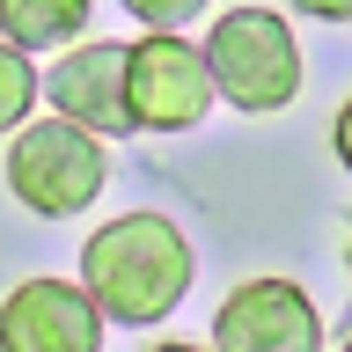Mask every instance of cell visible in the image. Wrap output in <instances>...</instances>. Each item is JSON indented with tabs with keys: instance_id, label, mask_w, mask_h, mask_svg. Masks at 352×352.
Here are the masks:
<instances>
[{
	"instance_id": "cell-1",
	"label": "cell",
	"mask_w": 352,
	"mask_h": 352,
	"mask_svg": "<svg viewBox=\"0 0 352 352\" xmlns=\"http://www.w3.org/2000/svg\"><path fill=\"white\" fill-rule=\"evenodd\" d=\"M81 286L103 308V323L147 330L191 294V235L169 213H118L81 242Z\"/></svg>"
},
{
	"instance_id": "cell-2",
	"label": "cell",
	"mask_w": 352,
	"mask_h": 352,
	"mask_svg": "<svg viewBox=\"0 0 352 352\" xmlns=\"http://www.w3.org/2000/svg\"><path fill=\"white\" fill-rule=\"evenodd\" d=\"M0 176H8L15 206H30L37 220H74V213H88V206L103 198L110 154H103L96 132H81L74 118L52 110V118H37V125H15Z\"/></svg>"
},
{
	"instance_id": "cell-3",
	"label": "cell",
	"mask_w": 352,
	"mask_h": 352,
	"mask_svg": "<svg viewBox=\"0 0 352 352\" xmlns=\"http://www.w3.org/2000/svg\"><path fill=\"white\" fill-rule=\"evenodd\" d=\"M198 52L213 66V88L250 118H272L301 96V37L279 8H228Z\"/></svg>"
},
{
	"instance_id": "cell-4",
	"label": "cell",
	"mask_w": 352,
	"mask_h": 352,
	"mask_svg": "<svg viewBox=\"0 0 352 352\" xmlns=\"http://www.w3.org/2000/svg\"><path fill=\"white\" fill-rule=\"evenodd\" d=\"M220 103L213 66L184 30H147L125 44V110L132 132H191Z\"/></svg>"
},
{
	"instance_id": "cell-5",
	"label": "cell",
	"mask_w": 352,
	"mask_h": 352,
	"mask_svg": "<svg viewBox=\"0 0 352 352\" xmlns=\"http://www.w3.org/2000/svg\"><path fill=\"white\" fill-rule=\"evenodd\" d=\"M323 308L294 279H242L213 308V352H316Z\"/></svg>"
},
{
	"instance_id": "cell-6",
	"label": "cell",
	"mask_w": 352,
	"mask_h": 352,
	"mask_svg": "<svg viewBox=\"0 0 352 352\" xmlns=\"http://www.w3.org/2000/svg\"><path fill=\"white\" fill-rule=\"evenodd\" d=\"M0 352H103V308L81 279H22L0 301Z\"/></svg>"
},
{
	"instance_id": "cell-7",
	"label": "cell",
	"mask_w": 352,
	"mask_h": 352,
	"mask_svg": "<svg viewBox=\"0 0 352 352\" xmlns=\"http://www.w3.org/2000/svg\"><path fill=\"white\" fill-rule=\"evenodd\" d=\"M44 96L59 118H74L96 140H125L132 110H125V44H74L59 52V66L44 74Z\"/></svg>"
},
{
	"instance_id": "cell-8",
	"label": "cell",
	"mask_w": 352,
	"mask_h": 352,
	"mask_svg": "<svg viewBox=\"0 0 352 352\" xmlns=\"http://www.w3.org/2000/svg\"><path fill=\"white\" fill-rule=\"evenodd\" d=\"M96 0H0V37L15 52H59V44H81Z\"/></svg>"
},
{
	"instance_id": "cell-9",
	"label": "cell",
	"mask_w": 352,
	"mask_h": 352,
	"mask_svg": "<svg viewBox=\"0 0 352 352\" xmlns=\"http://www.w3.org/2000/svg\"><path fill=\"white\" fill-rule=\"evenodd\" d=\"M37 96H44V81H37V66H30V52H15V44L0 37V132L30 125Z\"/></svg>"
},
{
	"instance_id": "cell-10",
	"label": "cell",
	"mask_w": 352,
	"mask_h": 352,
	"mask_svg": "<svg viewBox=\"0 0 352 352\" xmlns=\"http://www.w3.org/2000/svg\"><path fill=\"white\" fill-rule=\"evenodd\" d=\"M125 15H140L147 30H184V22H198L213 0H118Z\"/></svg>"
},
{
	"instance_id": "cell-11",
	"label": "cell",
	"mask_w": 352,
	"mask_h": 352,
	"mask_svg": "<svg viewBox=\"0 0 352 352\" xmlns=\"http://www.w3.org/2000/svg\"><path fill=\"white\" fill-rule=\"evenodd\" d=\"M330 147H338V162H345V176H352V96L338 103V125H330Z\"/></svg>"
},
{
	"instance_id": "cell-12",
	"label": "cell",
	"mask_w": 352,
	"mask_h": 352,
	"mask_svg": "<svg viewBox=\"0 0 352 352\" xmlns=\"http://www.w3.org/2000/svg\"><path fill=\"white\" fill-rule=\"evenodd\" d=\"M301 15H316V22H352V0H294Z\"/></svg>"
},
{
	"instance_id": "cell-13",
	"label": "cell",
	"mask_w": 352,
	"mask_h": 352,
	"mask_svg": "<svg viewBox=\"0 0 352 352\" xmlns=\"http://www.w3.org/2000/svg\"><path fill=\"white\" fill-rule=\"evenodd\" d=\"M154 352H206V345H184V338H176V345H154Z\"/></svg>"
},
{
	"instance_id": "cell-14",
	"label": "cell",
	"mask_w": 352,
	"mask_h": 352,
	"mask_svg": "<svg viewBox=\"0 0 352 352\" xmlns=\"http://www.w3.org/2000/svg\"><path fill=\"white\" fill-rule=\"evenodd\" d=\"M345 272H352V220H345Z\"/></svg>"
},
{
	"instance_id": "cell-15",
	"label": "cell",
	"mask_w": 352,
	"mask_h": 352,
	"mask_svg": "<svg viewBox=\"0 0 352 352\" xmlns=\"http://www.w3.org/2000/svg\"><path fill=\"white\" fill-rule=\"evenodd\" d=\"M338 352H352V338H345V345H338Z\"/></svg>"
}]
</instances>
